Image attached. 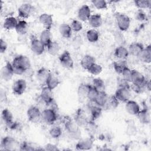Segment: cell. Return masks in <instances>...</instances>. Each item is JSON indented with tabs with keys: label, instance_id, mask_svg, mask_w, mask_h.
<instances>
[{
	"label": "cell",
	"instance_id": "38",
	"mask_svg": "<svg viewBox=\"0 0 151 151\" xmlns=\"http://www.w3.org/2000/svg\"><path fill=\"white\" fill-rule=\"evenodd\" d=\"M119 102L120 101L117 100V99L115 97L114 95L110 96H109L107 103L103 109H115L118 107Z\"/></svg>",
	"mask_w": 151,
	"mask_h": 151
},
{
	"label": "cell",
	"instance_id": "36",
	"mask_svg": "<svg viewBox=\"0 0 151 151\" xmlns=\"http://www.w3.org/2000/svg\"><path fill=\"white\" fill-rule=\"evenodd\" d=\"M91 85L82 83L80 84L77 89V94L80 99L87 98L88 90Z\"/></svg>",
	"mask_w": 151,
	"mask_h": 151
},
{
	"label": "cell",
	"instance_id": "23",
	"mask_svg": "<svg viewBox=\"0 0 151 151\" xmlns=\"http://www.w3.org/2000/svg\"><path fill=\"white\" fill-rule=\"evenodd\" d=\"M114 55L115 57L118 60H126L129 57V52L126 47L122 45H120L116 48L114 52Z\"/></svg>",
	"mask_w": 151,
	"mask_h": 151
},
{
	"label": "cell",
	"instance_id": "26",
	"mask_svg": "<svg viewBox=\"0 0 151 151\" xmlns=\"http://www.w3.org/2000/svg\"><path fill=\"white\" fill-rule=\"evenodd\" d=\"M94 57L90 55H85L80 61V64L83 68L87 70L96 62Z\"/></svg>",
	"mask_w": 151,
	"mask_h": 151
},
{
	"label": "cell",
	"instance_id": "51",
	"mask_svg": "<svg viewBox=\"0 0 151 151\" xmlns=\"http://www.w3.org/2000/svg\"><path fill=\"white\" fill-rule=\"evenodd\" d=\"M117 85H118V88H130L129 83L126 81L122 77L118 78Z\"/></svg>",
	"mask_w": 151,
	"mask_h": 151
},
{
	"label": "cell",
	"instance_id": "19",
	"mask_svg": "<svg viewBox=\"0 0 151 151\" xmlns=\"http://www.w3.org/2000/svg\"><path fill=\"white\" fill-rule=\"evenodd\" d=\"M78 18L82 21H88L91 16L90 8L87 5H82L78 10Z\"/></svg>",
	"mask_w": 151,
	"mask_h": 151
},
{
	"label": "cell",
	"instance_id": "37",
	"mask_svg": "<svg viewBox=\"0 0 151 151\" xmlns=\"http://www.w3.org/2000/svg\"><path fill=\"white\" fill-rule=\"evenodd\" d=\"M28 29V23L25 20H19L15 28L16 32L19 35L25 34Z\"/></svg>",
	"mask_w": 151,
	"mask_h": 151
},
{
	"label": "cell",
	"instance_id": "52",
	"mask_svg": "<svg viewBox=\"0 0 151 151\" xmlns=\"http://www.w3.org/2000/svg\"><path fill=\"white\" fill-rule=\"evenodd\" d=\"M8 47V45L6 42L3 39L1 38L0 40V52L1 53H4L5 52Z\"/></svg>",
	"mask_w": 151,
	"mask_h": 151
},
{
	"label": "cell",
	"instance_id": "5",
	"mask_svg": "<svg viewBox=\"0 0 151 151\" xmlns=\"http://www.w3.org/2000/svg\"><path fill=\"white\" fill-rule=\"evenodd\" d=\"M40 97L42 103L47 106L51 105L54 103L52 90L46 86L42 88Z\"/></svg>",
	"mask_w": 151,
	"mask_h": 151
},
{
	"label": "cell",
	"instance_id": "2",
	"mask_svg": "<svg viewBox=\"0 0 151 151\" xmlns=\"http://www.w3.org/2000/svg\"><path fill=\"white\" fill-rule=\"evenodd\" d=\"M63 122L65 130L68 133L69 136L74 139H80L81 132L79 130V126L76 123L73 122L70 117H65Z\"/></svg>",
	"mask_w": 151,
	"mask_h": 151
},
{
	"label": "cell",
	"instance_id": "16",
	"mask_svg": "<svg viewBox=\"0 0 151 151\" xmlns=\"http://www.w3.org/2000/svg\"><path fill=\"white\" fill-rule=\"evenodd\" d=\"M39 21L45 29L51 30L53 24L52 15L47 13H43L40 15Z\"/></svg>",
	"mask_w": 151,
	"mask_h": 151
},
{
	"label": "cell",
	"instance_id": "8",
	"mask_svg": "<svg viewBox=\"0 0 151 151\" xmlns=\"http://www.w3.org/2000/svg\"><path fill=\"white\" fill-rule=\"evenodd\" d=\"M116 24L119 29L122 31L127 30L130 25V19L126 14H118L116 16Z\"/></svg>",
	"mask_w": 151,
	"mask_h": 151
},
{
	"label": "cell",
	"instance_id": "4",
	"mask_svg": "<svg viewBox=\"0 0 151 151\" xmlns=\"http://www.w3.org/2000/svg\"><path fill=\"white\" fill-rule=\"evenodd\" d=\"M57 119L55 110L52 108L45 109L41 111V120L47 124H53Z\"/></svg>",
	"mask_w": 151,
	"mask_h": 151
},
{
	"label": "cell",
	"instance_id": "21",
	"mask_svg": "<svg viewBox=\"0 0 151 151\" xmlns=\"http://www.w3.org/2000/svg\"><path fill=\"white\" fill-rule=\"evenodd\" d=\"M140 61L148 64L151 61V45H147L146 47H144L142 52L137 57Z\"/></svg>",
	"mask_w": 151,
	"mask_h": 151
},
{
	"label": "cell",
	"instance_id": "17",
	"mask_svg": "<svg viewBox=\"0 0 151 151\" xmlns=\"http://www.w3.org/2000/svg\"><path fill=\"white\" fill-rule=\"evenodd\" d=\"M88 112L90 116V120L94 122L96 119L99 118L102 113L103 109L97 106L94 103V104H91L88 106Z\"/></svg>",
	"mask_w": 151,
	"mask_h": 151
},
{
	"label": "cell",
	"instance_id": "32",
	"mask_svg": "<svg viewBox=\"0 0 151 151\" xmlns=\"http://www.w3.org/2000/svg\"><path fill=\"white\" fill-rule=\"evenodd\" d=\"M17 19L14 17H8L4 21V28L7 30L15 29L17 24Z\"/></svg>",
	"mask_w": 151,
	"mask_h": 151
},
{
	"label": "cell",
	"instance_id": "49",
	"mask_svg": "<svg viewBox=\"0 0 151 151\" xmlns=\"http://www.w3.org/2000/svg\"><path fill=\"white\" fill-rule=\"evenodd\" d=\"M71 28L74 32H79L83 29V25L80 21L73 19L71 23Z\"/></svg>",
	"mask_w": 151,
	"mask_h": 151
},
{
	"label": "cell",
	"instance_id": "42",
	"mask_svg": "<svg viewBox=\"0 0 151 151\" xmlns=\"http://www.w3.org/2000/svg\"><path fill=\"white\" fill-rule=\"evenodd\" d=\"M134 4L139 9L150 8L151 7V1L149 0H135Z\"/></svg>",
	"mask_w": 151,
	"mask_h": 151
},
{
	"label": "cell",
	"instance_id": "11",
	"mask_svg": "<svg viewBox=\"0 0 151 151\" xmlns=\"http://www.w3.org/2000/svg\"><path fill=\"white\" fill-rule=\"evenodd\" d=\"M93 142L94 140L91 137L80 139L76 144V148L77 150H90L93 146Z\"/></svg>",
	"mask_w": 151,
	"mask_h": 151
},
{
	"label": "cell",
	"instance_id": "13",
	"mask_svg": "<svg viewBox=\"0 0 151 151\" xmlns=\"http://www.w3.org/2000/svg\"><path fill=\"white\" fill-rule=\"evenodd\" d=\"M115 97L119 101L126 103L130 100L131 93L129 88H118L114 94Z\"/></svg>",
	"mask_w": 151,
	"mask_h": 151
},
{
	"label": "cell",
	"instance_id": "12",
	"mask_svg": "<svg viewBox=\"0 0 151 151\" xmlns=\"http://www.w3.org/2000/svg\"><path fill=\"white\" fill-rule=\"evenodd\" d=\"M14 74H15V73H14L13 67L12 65V63L9 62H6L1 69V78L4 80L8 81L12 78Z\"/></svg>",
	"mask_w": 151,
	"mask_h": 151
},
{
	"label": "cell",
	"instance_id": "28",
	"mask_svg": "<svg viewBox=\"0 0 151 151\" xmlns=\"http://www.w3.org/2000/svg\"><path fill=\"white\" fill-rule=\"evenodd\" d=\"M108 97L109 96L104 91H100L99 92V94L94 103L103 109L107 103Z\"/></svg>",
	"mask_w": 151,
	"mask_h": 151
},
{
	"label": "cell",
	"instance_id": "27",
	"mask_svg": "<svg viewBox=\"0 0 151 151\" xmlns=\"http://www.w3.org/2000/svg\"><path fill=\"white\" fill-rule=\"evenodd\" d=\"M51 33L50 29H44L42 30L40 35V40L46 47L51 41Z\"/></svg>",
	"mask_w": 151,
	"mask_h": 151
},
{
	"label": "cell",
	"instance_id": "25",
	"mask_svg": "<svg viewBox=\"0 0 151 151\" xmlns=\"http://www.w3.org/2000/svg\"><path fill=\"white\" fill-rule=\"evenodd\" d=\"M144 48L143 45L140 42H133L129 47V52L132 55L138 57Z\"/></svg>",
	"mask_w": 151,
	"mask_h": 151
},
{
	"label": "cell",
	"instance_id": "3",
	"mask_svg": "<svg viewBox=\"0 0 151 151\" xmlns=\"http://www.w3.org/2000/svg\"><path fill=\"white\" fill-rule=\"evenodd\" d=\"M1 146L4 150L11 151L16 150L18 147H19V145L14 137L10 136H6L2 139Z\"/></svg>",
	"mask_w": 151,
	"mask_h": 151
},
{
	"label": "cell",
	"instance_id": "43",
	"mask_svg": "<svg viewBox=\"0 0 151 151\" xmlns=\"http://www.w3.org/2000/svg\"><path fill=\"white\" fill-rule=\"evenodd\" d=\"M92 86L99 91H104L105 83L103 79L100 78H95L93 80Z\"/></svg>",
	"mask_w": 151,
	"mask_h": 151
},
{
	"label": "cell",
	"instance_id": "35",
	"mask_svg": "<svg viewBox=\"0 0 151 151\" xmlns=\"http://www.w3.org/2000/svg\"><path fill=\"white\" fill-rule=\"evenodd\" d=\"M48 52L51 55H56L60 50V45L56 41H52L47 47Z\"/></svg>",
	"mask_w": 151,
	"mask_h": 151
},
{
	"label": "cell",
	"instance_id": "20",
	"mask_svg": "<svg viewBox=\"0 0 151 151\" xmlns=\"http://www.w3.org/2000/svg\"><path fill=\"white\" fill-rule=\"evenodd\" d=\"M125 108L127 112L130 115H137L140 111V106L138 103L134 101L129 100L126 103Z\"/></svg>",
	"mask_w": 151,
	"mask_h": 151
},
{
	"label": "cell",
	"instance_id": "46",
	"mask_svg": "<svg viewBox=\"0 0 151 151\" xmlns=\"http://www.w3.org/2000/svg\"><path fill=\"white\" fill-rule=\"evenodd\" d=\"M91 2L98 9H104L107 8V3L104 0H92Z\"/></svg>",
	"mask_w": 151,
	"mask_h": 151
},
{
	"label": "cell",
	"instance_id": "50",
	"mask_svg": "<svg viewBox=\"0 0 151 151\" xmlns=\"http://www.w3.org/2000/svg\"><path fill=\"white\" fill-rule=\"evenodd\" d=\"M134 16H135L136 19L140 21H143L146 19V15L145 12L142 9H139L136 12Z\"/></svg>",
	"mask_w": 151,
	"mask_h": 151
},
{
	"label": "cell",
	"instance_id": "10",
	"mask_svg": "<svg viewBox=\"0 0 151 151\" xmlns=\"http://www.w3.org/2000/svg\"><path fill=\"white\" fill-rule=\"evenodd\" d=\"M34 7L31 4L24 3L21 5L18 9V15L23 18L26 19L29 18L34 12Z\"/></svg>",
	"mask_w": 151,
	"mask_h": 151
},
{
	"label": "cell",
	"instance_id": "1",
	"mask_svg": "<svg viewBox=\"0 0 151 151\" xmlns=\"http://www.w3.org/2000/svg\"><path fill=\"white\" fill-rule=\"evenodd\" d=\"M12 65L15 74L22 75L27 70L31 68V64L28 57L24 55H19L13 59Z\"/></svg>",
	"mask_w": 151,
	"mask_h": 151
},
{
	"label": "cell",
	"instance_id": "18",
	"mask_svg": "<svg viewBox=\"0 0 151 151\" xmlns=\"http://www.w3.org/2000/svg\"><path fill=\"white\" fill-rule=\"evenodd\" d=\"M51 72H50L47 68L41 67L38 70L37 72V78L38 82L42 85H45L46 81L51 74Z\"/></svg>",
	"mask_w": 151,
	"mask_h": 151
},
{
	"label": "cell",
	"instance_id": "29",
	"mask_svg": "<svg viewBox=\"0 0 151 151\" xmlns=\"http://www.w3.org/2000/svg\"><path fill=\"white\" fill-rule=\"evenodd\" d=\"M59 32L63 37L65 38H69L72 35L73 30L70 25L63 23L59 26Z\"/></svg>",
	"mask_w": 151,
	"mask_h": 151
},
{
	"label": "cell",
	"instance_id": "41",
	"mask_svg": "<svg viewBox=\"0 0 151 151\" xmlns=\"http://www.w3.org/2000/svg\"><path fill=\"white\" fill-rule=\"evenodd\" d=\"M63 133V130L60 126H52L49 130V134L50 136L53 139L60 138Z\"/></svg>",
	"mask_w": 151,
	"mask_h": 151
},
{
	"label": "cell",
	"instance_id": "33",
	"mask_svg": "<svg viewBox=\"0 0 151 151\" xmlns=\"http://www.w3.org/2000/svg\"><path fill=\"white\" fill-rule=\"evenodd\" d=\"M113 68L116 73L119 74H122L123 70L127 67V63L126 60H118L113 63Z\"/></svg>",
	"mask_w": 151,
	"mask_h": 151
},
{
	"label": "cell",
	"instance_id": "44",
	"mask_svg": "<svg viewBox=\"0 0 151 151\" xmlns=\"http://www.w3.org/2000/svg\"><path fill=\"white\" fill-rule=\"evenodd\" d=\"M103 70V68L102 67L98 64H96V63L94 64H93L88 70L87 71L88 73H90L91 74L94 75V76H97L100 74Z\"/></svg>",
	"mask_w": 151,
	"mask_h": 151
},
{
	"label": "cell",
	"instance_id": "14",
	"mask_svg": "<svg viewBox=\"0 0 151 151\" xmlns=\"http://www.w3.org/2000/svg\"><path fill=\"white\" fill-rule=\"evenodd\" d=\"M90 121L86 113L81 109H78L74 115V122L78 126H86Z\"/></svg>",
	"mask_w": 151,
	"mask_h": 151
},
{
	"label": "cell",
	"instance_id": "40",
	"mask_svg": "<svg viewBox=\"0 0 151 151\" xmlns=\"http://www.w3.org/2000/svg\"><path fill=\"white\" fill-rule=\"evenodd\" d=\"M86 37L90 42H96L99 38V32L95 29H90L87 31Z\"/></svg>",
	"mask_w": 151,
	"mask_h": 151
},
{
	"label": "cell",
	"instance_id": "15",
	"mask_svg": "<svg viewBox=\"0 0 151 151\" xmlns=\"http://www.w3.org/2000/svg\"><path fill=\"white\" fill-rule=\"evenodd\" d=\"M27 88V83L24 79H18L15 81L12 86V92L17 96L22 95Z\"/></svg>",
	"mask_w": 151,
	"mask_h": 151
},
{
	"label": "cell",
	"instance_id": "6",
	"mask_svg": "<svg viewBox=\"0 0 151 151\" xmlns=\"http://www.w3.org/2000/svg\"><path fill=\"white\" fill-rule=\"evenodd\" d=\"M28 119L32 123H38L41 120V111L36 106H30L27 111Z\"/></svg>",
	"mask_w": 151,
	"mask_h": 151
},
{
	"label": "cell",
	"instance_id": "9",
	"mask_svg": "<svg viewBox=\"0 0 151 151\" xmlns=\"http://www.w3.org/2000/svg\"><path fill=\"white\" fill-rule=\"evenodd\" d=\"M31 49L35 54L41 55L45 51V45L41 42L40 39L37 38L35 36L31 37Z\"/></svg>",
	"mask_w": 151,
	"mask_h": 151
},
{
	"label": "cell",
	"instance_id": "39",
	"mask_svg": "<svg viewBox=\"0 0 151 151\" xmlns=\"http://www.w3.org/2000/svg\"><path fill=\"white\" fill-rule=\"evenodd\" d=\"M132 83H140L145 81L146 79L142 73L136 70H132Z\"/></svg>",
	"mask_w": 151,
	"mask_h": 151
},
{
	"label": "cell",
	"instance_id": "47",
	"mask_svg": "<svg viewBox=\"0 0 151 151\" xmlns=\"http://www.w3.org/2000/svg\"><path fill=\"white\" fill-rule=\"evenodd\" d=\"M19 150H25V151H28V150H37L36 148H35L33 146V145L31 143L27 142L26 141H24L22 142L19 146Z\"/></svg>",
	"mask_w": 151,
	"mask_h": 151
},
{
	"label": "cell",
	"instance_id": "53",
	"mask_svg": "<svg viewBox=\"0 0 151 151\" xmlns=\"http://www.w3.org/2000/svg\"><path fill=\"white\" fill-rule=\"evenodd\" d=\"M44 150H58L59 149L57 146L52 143H47L45 146Z\"/></svg>",
	"mask_w": 151,
	"mask_h": 151
},
{
	"label": "cell",
	"instance_id": "30",
	"mask_svg": "<svg viewBox=\"0 0 151 151\" xmlns=\"http://www.w3.org/2000/svg\"><path fill=\"white\" fill-rule=\"evenodd\" d=\"M88 21L90 26L94 28L100 27L101 25L103 22V20L101 15L98 14L91 15Z\"/></svg>",
	"mask_w": 151,
	"mask_h": 151
},
{
	"label": "cell",
	"instance_id": "22",
	"mask_svg": "<svg viewBox=\"0 0 151 151\" xmlns=\"http://www.w3.org/2000/svg\"><path fill=\"white\" fill-rule=\"evenodd\" d=\"M142 124H147L150 122V115L149 109L146 107H143L141 110H140L139 112L136 115Z\"/></svg>",
	"mask_w": 151,
	"mask_h": 151
},
{
	"label": "cell",
	"instance_id": "31",
	"mask_svg": "<svg viewBox=\"0 0 151 151\" xmlns=\"http://www.w3.org/2000/svg\"><path fill=\"white\" fill-rule=\"evenodd\" d=\"M147 80H146L145 81L140 83H132V85L130 86V89L137 94L142 93L147 90Z\"/></svg>",
	"mask_w": 151,
	"mask_h": 151
},
{
	"label": "cell",
	"instance_id": "48",
	"mask_svg": "<svg viewBox=\"0 0 151 151\" xmlns=\"http://www.w3.org/2000/svg\"><path fill=\"white\" fill-rule=\"evenodd\" d=\"M122 78L125 80L126 81L129 83H132V70L130 69L128 67H126L123 71L122 72Z\"/></svg>",
	"mask_w": 151,
	"mask_h": 151
},
{
	"label": "cell",
	"instance_id": "7",
	"mask_svg": "<svg viewBox=\"0 0 151 151\" xmlns=\"http://www.w3.org/2000/svg\"><path fill=\"white\" fill-rule=\"evenodd\" d=\"M60 64L67 69H71L74 66L73 60L71 57V54L67 50L64 51L59 56L58 58Z\"/></svg>",
	"mask_w": 151,
	"mask_h": 151
},
{
	"label": "cell",
	"instance_id": "45",
	"mask_svg": "<svg viewBox=\"0 0 151 151\" xmlns=\"http://www.w3.org/2000/svg\"><path fill=\"white\" fill-rule=\"evenodd\" d=\"M99 91L91 85L88 90L87 98L90 100V101L94 103L99 94Z\"/></svg>",
	"mask_w": 151,
	"mask_h": 151
},
{
	"label": "cell",
	"instance_id": "34",
	"mask_svg": "<svg viewBox=\"0 0 151 151\" xmlns=\"http://www.w3.org/2000/svg\"><path fill=\"white\" fill-rule=\"evenodd\" d=\"M60 83V82L58 77L51 73L46 81L45 86L52 90L59 85Z\"/></svg>",
	"mask_w": 151,
	"mask_h": 151
},
{
	"label": "cell",
	"instance_id": "24",
	"mask_svg": "<svg viewBox=\"0 0 151 151\" xmlns=\"http://www.w3.org/2000/svg\"><path fill=\"white\" fill-rule=\"evenodd\" d=\"M1 117L3 122L8 128H10L11 125L15 122L14 121V116L12 113L8 109H5L2 110Z\"/></svg>",
	"mask_w": 151,
	"mask_h": 151
}]
</instances>
